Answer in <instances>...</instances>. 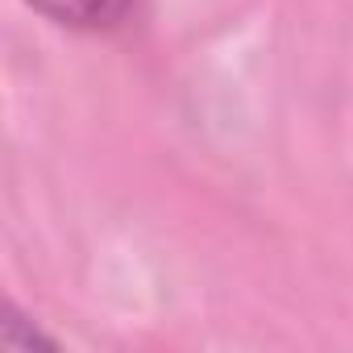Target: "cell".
Listing matches in <instances>:
<instances>
[{
  "instance_id": "cell-1",
  "label": "cell",
  "mask_w": 353,
  "mask_h": 353,
  "mask_svg": "<svg viewBox=\"0 0 353 353\" xmlns=\"http://www.w3.org/2000/svg\"><path fill=\"white\" fill-rule=\"evenodd\" d=\"M26 5L75 34H108L133 13V0H26Z\"/></svg>"
},
{
  "instance_id": "cell-2",
  "label": "cell",
  "mask_w": 353,
  "mask_h": 353,
  "mask_svg": "<svg viewBox=\"0 0 353 353\" xmlns=\"http://www.w3.org/2000/svg\"><path fill=\"white\" fill-rule=\"evenodd\" d=\"M0 349L5 353H34V349H59V341L38 328L34 320H26L13 303H5V312H0Z\"/></svg>"
}]
</instances>
